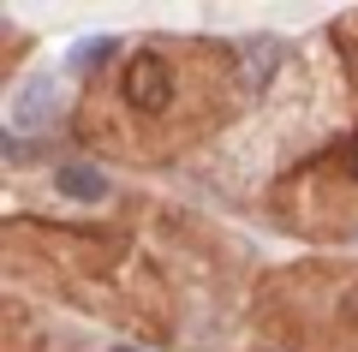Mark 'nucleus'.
<instances>
[{"mask_svg":"<svg viewBox=\"0 0 358 352\" xmlns=\"http://www.w3.org/2000/svg\"><path fill=\"white\" fill-rule=\"evenodd\" d=\"M126 96L138 101V108H167V96H173V78H167V60H155V54H143V60H131Z\"/></svg>","mask_w":358,"mask_h":352,"instance_id":"nucleus-1","label":"nucleus"},{"mask_svg":"<svg viewBox=\"0 0 358 352\" xmlns=\"http://www.w3.org/2000/svg\"><path fill=\"white\" fill-rule=\"evenodd\" d=\"M54 191H66V197H102L108 191V179L96 174V167H60V174H54Z\"/></svg>","mask_w":358,"mask_h":352,"instance_id":"nucleus-2","label":"nucleus"},{"mask_svg":"<svg viewBox=\"0 0 358 352\" xmlns=\"http://www.w3.org/2000/svg\"><path fill=\"white\" fill-rule=\"evenodd\" d=\"M108 48H114V42H84V48H78V66H102Z\"/></svg>","mask_w":358,"mask_h":352,"instance_id":"nucleus-3","label":"nucleus"},{"mask_svg":"<svg viewBox=\"0 0 358 352\" xmlns=\"http://www.w3.org/2000/svg\"><path fill=\"white\" fill-rule=\"evenodd\" d=\"M120 352H131V346H120Z\"/></svg>","mask_w":358,"mask_h":352,"instance_id":"nucleus-4","label":"nucleus"}]
</instances>
